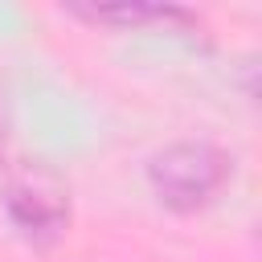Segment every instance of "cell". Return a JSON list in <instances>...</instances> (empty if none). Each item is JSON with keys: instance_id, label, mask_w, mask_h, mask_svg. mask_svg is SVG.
<instances>
[{"instance_id": "cell-2", "label": "cell", "mask_w": 262, "mask_h": 262, "mask_svg": "<svg viewBox=\"0 0 262 262\" xmlns=\"http://www.w3.org/2000/svg\"><path fill=\"white\" fill-rule=\"evenodd\" d=\"M4 217L29 246L45 250L70 229V192L53 172L25 168L4 188Z\"/></svg>"}, {"instance_id": "cell-3", "label": "cell", "mask_w": 262, "mask_h": 262, "mask_svg": "<svg viewBox=\"0 0 262 262\" xmlns=\"http://www.w3.org/2000/svg\"><path fill=\"white\" fill-rule=\"evenodd\" d=\"M70 12L90 25H115V29H164L180 37L205 33V20L180 4H135V0L131 4H70Z\"/></svg>"}, {"instance_id": "cell-1", "label": "cell", "mask_w": 262, "mask_h": 262, "mask_svg": "<svg viewBox=\"0 0 262 262\" xmlns=\"http://www.w3.org/2000/svg\"><path fill=\"white\" fill-rule=\"evenodd\" d=\"M233 180V156L209 139H184L147 160V188L172 213L209 209Z\"/></svg>"}, {"instance_id": "cell-4", "label": "cell", "mask_w": 262, "mask_h": 262, "mask_svg": "<svg viewBox=\"0 0 262 262\" xmlns=\"http://www.w3.org/2000/svg\"><path fill=\"white\" fill-rule=\"evenodd\" d=\"M4 151H8V123H4V106H0V164H4Z\"/></svg>"}]
</instances>
